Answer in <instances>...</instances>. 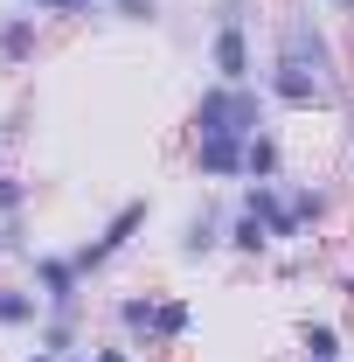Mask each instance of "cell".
I'll list each match as a JSON object with an SVG mask.
<instances>
[{"label":"cell","instance_id":"18","mask_svg":"<svg viewBox=\"0 0 354 362\" xmlns=\"http://www.w3.org/2000/svg\"><path fill=\"white\" fill-rule=\"evenodd\" d=\"M0 7H28V14H42L49 28H56V21H63V28H90V21H104L97 0H0Z\"/></svg>","mask_w":354,"mask_h":362},{"label":"cell","instance_id":"30","mask_svg":"<svg viewBox=\"0 0 354 362\" xmlns=\"http://www.w3.org/2000/svg\"><path fill=\"white\" fill-rule=\"evenodd\" d=\"M63 362H90V349H77V356H63Z\"/></svg>","mask_w":354,"mask_h":362},{"label":"cell","instance_id":"11","mask_svg":"<svg viewBox=\"0 0 354 362\" xmlns=\"http://www.w3.org/2000/svg\"><path fill=\"white\" fill-rule=\"evenodd\" d=\"M285 188H292V209H299V223H306V244H319L326 230L341 223V188L326 175H285Z\"/></svg>","mask_w":354,"mask_h":362},{"label":"cell","instance_id":"12","mask_svg":"<svg viewBox=\"0 0 354 362\" xmlns=\"http://www.w3.org/2000/svg\"><path fill=\"white\" fill-rule=\"evenodd\" d=\"M348 349H354L348 320H334V314H299L292 320V356L299 362H354Z\"/></svg>","mask_w":354,"mask_h":362},{"label":"cell","instance_id":"17","mask_svg":"<svg viewBox=\"0 0 354 362\" xmlns=\"http://www.w3.org/2000/svg\"><path fill=\"white\" fill-rule=\"evenodd\" d=\"M243 168H250V181H285V175H292V153H285V133H278V126H264V133L250 139Z\"/></svg>","mask_w":354,"mask_h":362},{"label":"cell","instance_id":"28","mask_svg":"<svg viewBox=\"0 0 354 362\" xmlns=\"http://www.w3.org/2000/svg\"><path fill=\"white\" fill-rule=\"evenodd\" d=\"M7 258H14V230L0 223V265H7Z\"/></svg>","mask_w":354,"mask_h":362},{"label":"cell","instance_id":"31","mask_svg":"<svg viewBox=\"0 0 354 362\" xmlns=\"http://www.w3.org/2000/svg\"><path fill=\"white\" fill-rule=\"evenodd\" d=\"M97 7H104V0H97Z\"/></svg>","mask_w":354,"mask_h":362},{"label":"cell","instance_id":"6","mask_svg":"<svg viewBox=\"0 0 354 362\" xmlns=\"http://www.w3.org/2000/svg\"><path fill=\"white\" fill-rule=\"evenodd\" d=\"M202 70L222 84H257L264 77V42L257 28H209L202 35Z\"/></svg>","mask_w":354,"mask_h":362},{"label":"cell","instance_id":"23","mask_svg":"<svg viewBox=\"0 0 354 362\" xmlns=\"http://www.w3.org/2000/svg\"><path fill=\"white\" fill-rule=\"evenodd\" d=\"M0 133H7V139H28V133H35V98H14L7 119H0Z\"/></svg>","mask_w":354,"mask_h":362},{"label":"cell","instance_id":"20","mask_svg":"<svg viewBox=\"0 0 354 362\" xmlns=\"http://www.w3.org/2000/svg\"><path fill=\"white\" fill-rule=\"evenodd\" d=\"M28 209H35V181L21 168H0V223H21Z\"/></svg>","mask_w":354,"mask_h":362},{"label":"cell","instance_id":"7","mask_svg":"<svg viewBox=\"0 0 354 362\" xmlns=\"http://www.w3.org/2000/svg\"><path fill=\"white\" fill-rule=\"evenodd\" d=\"M236 195V209H250L257 223L271 230V244L285 251V244H306V223H299V209H292V188L285 181H243V188H229Z\"/></svg>","mask_w":354,"mask_h":362},{"label":"cell","instance_id":"3","mask_svg":"<svg viewBox=\"0 0 354 362\" xmlns=\"http://www.w3.org/2000/svg\"><path fill=\"white\" fill-rule=\"evenodd\" d=\"M153 216H160V202H153V195H126V202H111V209L97 216V230H90L84 244H70L90 286H97L104 272H118L126 258H133V251H139V237L153 230Z\"/></svg>","mask_w":354,"mask_h":362},{"label":"cell","instance_id":"10","mask_svg":"<svg viewBox=\"0 0 354 362\" xmlns=\"http://www.w3.org/2000/svg\"><path fill=\"white\" fill-rule=\"evenodd\" d=\"M153 314H160V286H133V293H111L104 300V327L118 341H133L139 356L153 349Z\"/></svg>","mask_w":354,"mask_h":362},{"label":"cell","instance_id":"19","mask_svg":"<svg viewBox=\"0 0 354 362\" xmlns=\"http://www.w3.org/2000/svg\"><path fill=\"white\" fill-rule=\"evenodd\" d=\"M104 21H118V28H167V0H104Z\"/></svg>","mask_w":354,"mask_h":362},{"label":"cell","instance_id":"16","mask_svg":"<svg viewBox=\"0 0 354 362\" xmlns=\"http://www.w3.org/2000/svg\"><path fill=\"white\" fill-rule=\"evenodd\" d=\"M35 349H49V356H77V349H90V314H42Z\"/></svg>","mask_w":354,"mask_h":362},{"label":"cell","instance_id":"5","mask_svg":"<svg viewBox=\"0 0 354 362\" xmlns=\"http://www.w3.org/2000/svg\"><path fill=\"white\" fill-rule=\"evenodd\" d=\"M174 265H216L229 258V195L222 188H202L188 209L174 216Z\"/></svg>","mask_w":354,"mask_h":362},{"label":"cell","instance_id":"2","mask_svg":"<svg viewBox=\"0 0 354 362\" xmlns=\"http://www.w3.org/2000/svg\"><path fill=\"white\" fill-rule=\"evenodd\" d=\"M188 139H209V133H229V139H257L264 126H278L264 84H222V77H202L195 98H188Z\"/></svg>","mask_w":354,"mask_h":362},{"label":"cell","instance_id":"9","mask_svg":"<svg viewBox=\"0 0 354 362\" xmlns=\"http://www.w3.org/2000/svg\"><path fill=\"white\" fill-rule=\"evenodd\" d=\"M250 139H229V133H209V139H188V175L202 188H243L250 168H243Z\"/></svg>","mask_w":354,"mask_h":362},{"label":"cell","instance_id":"27","mask_svg":"<svg viewBox=\"0 0 354 362\" xmlns=\"http://www.w3.org/2000/svg\"><path fill=\"white\" fill-rule=\"evenodd\" d=\"M341 119H348V126H341V146H348V153H354V98H348V105H341Z\"/></svg>","mask_w":354,"mask_h":362},{"label":"cell","instance_id":"29","mask_svg":"<svg viewBox=\"0 0 354 362\" xmlns=\"http://www.w3.org/2000/svg\"><path fill=\"white\" fill-rule=\"evenodd\" d=\"M14 362H63V356H49V349H28V356H14Z\"/></svg>","mask_w":354,"mask_h":362},{"label":"cell","instance_id":"26","mask_svg":"<svg viewBox=\"0 0 354 362\" xmlns=\"http://www.w3.org/2000/svg\"><path fill=\"white\" fill-rule=\"evenodd\" d=\"M319 14L326 21H354V0H319Z\"/></svg>","mask_w":354,"mask_h":362},{"label":"cell","instance_id":"15","mask_svg":"<svg viewBox=\"0 0 354 362\" xmlns=\"http://www.w3.org/2000/svg\"><path fill=\"white\" fill-rule=\"evenodd\" d=\"M229 258H236V265H271V258H278L271 230L257 223L250 209H236V195H229Z\"/></svg>","mask_w":354,"mask_h":362},{"label":"cell","instance_id":"8","mask_svg":"<svg viewBox=\"0 0 354 362\" xmlns=\"http://www.w3.org/2000/svg\"><path fill=\"white\" fill-rule=\"evenodd\" d=\"M49 56V21L28 7H0V77H28Z\"/></svg>","mask_w":354,"mask_h":362},{"label":"cell","instance_id":"1","mask_svg":"<svg viewBox=\"0 0 354 362\" xmlns=\"http://www.w3.org/2000/svg\"><path fill=\"white\" fill-rule=\"evenodd\" d=\"M264 56L271 63H292V70H319V77H334V84H348V49L334 35V21L319 14V0H292L278 21H271L264 35ZM354 90V84H348Z\"/></svg>","mask_w":354,"mask_h":362},{"label":"cell","instance_id":"13","mask_svg":"<svg viewBox=\"0 0 354 362\" xmlns=\"http://www.w3.org/2000/svg\"><path fill=\"white\" fill-rule=\"evenodd\" d=\"M195 327H202L195 300L160 286V314H153V349H146V356H174V349H188V341H195Z\"/></svg>","mask_w":354,"mask_h":362},{"label":"cell","instance_id":"21","mask_svg":"<svg viewBox=\"0 0 354 362\" xmlns=\"http://www.w3.org/2000/svg\"><path fill=\"white\" fill-rule=\"evenodd\" d=\"M202 14H209V28H257L264 0H209Z\"/></svg>","mask_w":354,"mask_h":362},{"label":"cell","instance_id":"4","mask_svg":"<svg viewBox=\"0 0 354 362\" xmlns=\"http://www.w3.org/2000/svg\"><path fill=\"white\" fill-rule=\"evenodd\" d=\"M21 279L42 293V314H90V279L70 244H35L21 258Z\"/></svg>","mask_w":354,"mask_h":362},{"label":"cell","instance_id":"22","mask_svg":"<svg viewBox=\"0 0 354 362\" xmlns=\"http://www.w3.org/2000/svg\"><path fill=\"white\" fill-rule=\"evenodd\" d=\"M271 272H278L285 286H299V279H312V244H285V251L271 258Z\"/></svg>","mask_w":354,"mask_h":362},{"label":"cell","instance_id":"24","mask_svg":"<svg viewBox=\"0 0 354 362\" xmlns=\"http://www.w3.org/2000/svg\"><path fill=\"white\" fill-rule=\"evenodd\" d=\"M90 362H139V349L118 341V334H104V341H90Z\"/></svg>","mask_w":354,"mask_h":362},{"label":"cell","instance_id":"25","mask_svg":"<svg viewBox=\"0 0 354 362\" xmlns=\"http://www.w3.org/2000/svg\"><path fill=\"white\" fill-rule=\"evenodd\" d=\"M326 286H334V293L354 307V265H334V272H326Z\"/></svg>","mask_w":354,"mask_h":362},{"label":"cell","instance_id":"14","mask_svg":"<svg viewBox=\"0 0 354 362\" xmlns=\"http://www.w3.org/2000/svg\"><path fill=\"white\" fill-rule=\"evenodd\" d=\"M35 327H42V293L28 279H7L0 272V334H28L35 341Z\"/></svg>","mask_w":354,"mask_h":362}]
</instances>
